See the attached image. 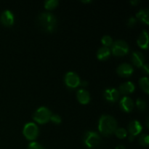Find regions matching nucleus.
Here are the masks:
<instances>
[{
	"label": "nucleus",
	"instance_id": "nucleus-2",
	"mask_svg": "<svg viewBox=\"0 0 149 149\" xmlns=\"http://www.w3.org/2000/svg\"><path fill=\"white\" fill-rule=\"evenodd\" d=\"M117 128L116 120L110 115H103L98 122V130L103 135H112Z\"/></svg>",
	"mask_w": 149,
	"mask_h": 149
},
{
	"label": "nucleus",
	"instance_id": "nucleus-32",
	"mask_svg": "<svg viewBox=\"0 0 149 149\" xmlns=\"http://www.w3.org/2000/svg\"><path fill=\"white\" fill-rule=\"evenodd\" d=\"M82 2H84V3H89V2H92V1H90V0H89V1H82Z\"/></svg>",
	"mask_w": 149,
	"mask_h": 149
},
{
	"label": "nucleus",
	"instance_id": "nucleus-6",
	"mask_svg": "<svg viewBox=\"0 0 149 149\" xmlns=\"http://www.w3.org/2000/svg\"><path fill=\"white\" fill-rule=\"evenodd\" d=\"M23 135L29 141H33L39 135V128L37 125L33 122L27 123L23 127Z\"/></svg>",
	"mask_w": 149,
	"mask_h": 149
},
{
	"label": "nucleus",
	"instance_id": "nucleus-20",
	"mask_svg": "<svg viewBox=\"0 0 149 149\" xmlns=\"http://www.w3.org/2000/svg\"><path fill=\"white\" fill-rule=\"evenodd\" d=\"M58 0H47L45 1V7L47 10H53L58 5Z\"/></svg>",
	"mask_w": 149,
	"mask_h": 149
},
{
	"label": "nucleus",
	"instance_id": "nucleus-5",
	"mask_svg": "<svg viewBox=\"0 0 149 149\" xmlns=\"http://www.w3.org/2000/svg\"><path fill=\"white\" fill-rule=\"evenodd\" d=\"M100 143V137L97 132L88 131L85 133L84 137V143L87 147L93 148L97 146Z\"/></svg>",
	"mask_w": 149,
	"mask_h": 149
},
{
	"label": "nucleus",
	"instance_id": "nucleus-8",
	"mask_svg": "<svg viewBox=\"0 0 149 149\" xmlns=\"http://www.w3.org/2000/svg\"><path fill=\"white\" fill-rule=\"evenodd\" d=\"M0 20H1V23L6 26H11L13 25L15 21L14 15L12 13L10 10H4L2 12L0 17Z\"/></svg>",
	"mask_w": 149,
	"mask_h": 149
},
{
	"label": "nucleus",
	"instance_id": "nucleus-12",
	"mask_svg": "<svg viewBox=\"0 0 149 149\" xmlns=\"http://www.w3.org/2000/svg\"><path fill=\"white\" fill-rule=\"evenodd\" d=\"M120 108L125 112H130L134 108V102L130 97L125 96L120 100Z\"/></svg>",
	"mask_w": 149,
	"mask_h": 149
},
{
	"label": "nucleus",
	"instance_id": "nucleus-11",
	"mask_svg": "<svg viewBox=\"0 0 149 149\" xmlns=\"http://www.w3.org/2000/svg\"><path fill=\"white\" fill-rule=\"evenodd\" d=\"M142 129V125L137 120L131 121L128 125V130H129L130 134L134 137L141 133Z\"/></svg>",
	"mask_w": 149,
	"mask_h": 149
},
{
	"label": "nucleus",
	"instance_id": "nucleus-1",
	"mask_svg": "<svg viewBox=\"0 0 149 149\" xmlns=\"http://www.w3.org/2000/svg\"><path fill=\"white\" fill-rule=\"evenodd\" d=\"M37 23L41 29L52 33L57 28V19L52 13L44 12L37 17Z\"/></svg>",
	"mask_w": 149,
	"mask_h": 149
},
{
	"label": "nucleus",
	"instance_id": "nucleus-29",
	"mask_svg": "<svg viewBox=\"0 0 149 149\" xmlns=\"http://www.w3.org/2000/svg\"><path fill=\"white\" fill-rule=\"evenodd\" d=\"M130 3L132 4H133V5H135V4L139 3V1H138V0H132V1H130Z\"/></svg>",
	"mask_w": 149,
	"mask_h": 149
},
{
	"label": "nucleus",
	"instance_id": "nucleus-10",
	"mask_svg": "<svg viewBox=\"0 0 149 149\" xmlns=\"http://www.w3.org/2000/svg\"><path fill=\"white\" fill-rule=\"evenodd\" d=\"M133 71V67L129 63H122L116 68V72L122 77H130Z\"/></svg>",
	"mask_w": 149,
	"mask_h": 149
},
{
	"label": "nucleus",
	"instance_id": "nucleus-30",
	"mask_svg": "<svg viewBox=\"0 0 149 149\" xmlns=\"http://www.w3.org/2000/svg\"><path fill=\"white\" fill-rule=\"evenodd\" d=\"M116 149H126L123 145H119L116 147Z\"/></svg>",
	"mask_w": 149,
	"mask_h": 149
},
{
	"label": "nucleus",
	"instance_id": "nucleus-31",
	"mask_svg": "<svg viewBox=\"0 0 149 149\" xmlns=\"http://www.w3.org/2000/svg\"><path fill=\"white\" fill-rule=\"evenodd\" d=\"M134 138H135V137L134 136H132V135H130V137H129V140H130V141H132L134 140Z\"/></svg>",
	"mask_w": 149,
	"mask_h": 149
},
{
	"label": "nucleus",
	"instance_id": "nucleus-19",
	"mask_svg": "<svg viewBox=\"0 0 149 149\" xmlns=\"http://www.w3.org/2000/svg\"><path fill=\"white\" fill-rule=\"evenodd\" d=\"M139 85L141 88L146 93L148 94L149 93V84H148V77H142L139 80Z\"/></svg>",
	"mask_w": 149,
	"mask_h": 149
},
{
	"label": "nucleus",
	"instance_id": "nucleus-3",
	"mask_svg": "<svg viewBox=\"0 0 149 149\" xmlns=\"http://www.w3.org/2000/svg\"><path fill=\"white\" fill-rule=\"evenodd\" d=\"M51 115L52 113L50 111L47 107L42 106V107L39 108L35 111L33 118L35 122H38L39 124H45L50 120Z\"/></svg>",
	"mask_w": 149,
	"mask_h": 149
},
{
	"label": "nucleus",
	"instance_id": "nucleus-13",
	"mask_svg": "<svg viewBox=\"0 0 149 149\" xmlns=\"http://www.w3.org/2000/svg\"><path fill=\"white\" fill-rule=\"evenodd\" d=\"M144 55L141 52H133L131 55V61L137 67H142L144 64Z\"/></svg>",
	"mask_w": 149,
	"mask_h": 149
},
{
	"label": "nucleus",
	"instance_id": "nucleus-18",
	"mask_svg": "<svg viewBox=\"0 0 149 149\" xmlns=\"http://www.w3.org/2000/svg\"><path fill=\"white\" fill-rule=\"evenodd\" d=\"M111 55V49L107 47H102L99 48L97 52V57L99 60L104 61L108 59Z\"/></svg>",
	"mask_w": 149,
	"mask_h": 149
},
{
	"label": "nucleus",
	"instance_id": "nucleus-21",
	"mask_svg": "<svg viewBox=\"0 0 149 149\" xmlns=\"http://www.w3.org/2000/svg\"><path fill=\"white\" fill-rule=\"evenodd\" d=\"M115 135H116V137L120 139H123V138H126L127 135V132L125 128H116V130H115Z\"/></svg>",
	"mask_w": 149,
	"mask_h": 149
},
{
	"label": "nucleus",
	"instance_id": "nucleus-7",
	"mask_svg": "<svg viewBox=\"0 0 149 149\" xmlns=\"http://www.w3.org/2000/svg\"><path fill=\"white\" fill-rule=\"evenodd\" d=\"M65 83L68 87L71 88H75L81 84L79 77L75 72L70 71L65 76Z\"/></svg>",
	"mask_w": 149,
	"mask_h": 149
},
{
	"label": "nucleus",
	"instance_id": "nucleus-14",
	"mask_svg": "<svg viewBox=\"0 0 149 149\" xmlns=\"http://www.w3.org/2000/svg\"><path fill=\"white\" fill-rule=\"evenodd\" d=\"M77 99L81 104H87L90 100V95L88 91L84 89H80L77 91Z\"/></svg>",
	"mask_w": 149,
	"mask_h": 149
},
{
	"label": "nucleus",
	"instance_id": "nucleus-24",
	"mask_svg": "<svg viewBox=\"0 0 149 149\" xmlns=\"http://www.w3.org/2000/svg\"><path fill=\"white\" fill-rule=\"evenodd\" d=\"M136 106L140 111H144L146 109L147 105L143 100H142L141 98H138L136 100Z\"/></svg>",
	"mask_w": 149,
	"mask_h": 149
},
{
	"label": "nucleus",
	"instance_id": "nucleus-17",
	"mask_svg": "<svg viewBox=\"0 0 149 149\" xmlns=\"http://www.w3.org/2000/svg\"><path fill=\"white\" fill-rule=\"evenodd\" d=\"M136 17L143 23L148 25L149 23V10L148 9H141L136 14Z\"/></svg>",
	"mask_w": 149,
	"mask_h": 149
},
{
	"label": "nucleus",
	"instance_id": "nucleus-23",
	"mask_svg": "<svg viewBox=\"0 0 149 149\" xmlns=\"http://www.w3.org/2000/svg\"><path fill=\"white\" fill-rule=\"evenodd\" d=\"M139 143L143 146H148L149 143V136L146 134H143L139 138Z\"/></svg>",
	"mask_w": 149,
	"mask_h": 149
},
{
	"label": "nucleus",
	"instance_id": "nucleus-16",
	"mask_svg": "<svg viewBox=\"0 0 149 149\" xmlns=\"http://www.w3.org/2000/svg\"><path fill=\"white\" fill-rule=\"evenodd\" d=\"M135 84L132 81H126L119 86V91L122 94H130L135 90Z\"/></svg>",
	"mask_w": 149,
	"mask_h": 149
},
{
	"label": "nucleus",
	"instance_id": "nucleus-4",
	"mask_svg": "<svg viewBox=\"0 0 149 149\" xmlns=\"http://www.w3.org/2000/svg\"><path fill=\"white\" fill-rule=\"evenodd\" d=\"M111 51L116 56H123L129 52V45L124 40H116L112 44Z\"/></svg>",
	"mask_w": 149,
	"mask_h": 149
},
{
	"label": "nucleus",
	"instance_id": "nucleus-22",
	"mask_svg": "<svg viewBox=\"0 0 149 149\" xmlns=\"http://www.w3.org/2000/svg\"><path fill=\"white\" fill-rule=\"evenodd\" d=\"M101 42L105 45V47H109L111 46L112 44H113V39L109 35H105L102 37L101 39Z\"/></svg>",
	"mask_w": 149,
	"mask_h": 149
},
{
	"label": "nucleus",
	"instance_id": "nucleus-28",
	"mask_svg": "<svg viewBox=\"0 0 149 149\" xmlns=\"http://www.w3.org/2000/svg\"><path fill=\"white\" fill-rule=\"evenodd\" d=\"M142 70L143 72L146 74H149V69H148V64H143V65L142 66Z\"/></svg>",
	"mask_w": 149,
	"mask_h": 149
},
{
	"label": "nucleus",
	"instance_id": "nucleus-25",
	"mask_svg": "<svg viewBox=\"0 0 149 149\" xmlns=\"http://www.w3.org/2000/svg\"><path fill=\"white\" fill-rule=\"evenodd\" d=\"M50 120L53 122L54 124H56V125H58V124H61V117L58 114H52L50 117Z\"/></svg>",
	"mask_w": 149,
	"mask_h": 149
},
{
	"label": "nucleus",
	"instance_id": "nucleus-15",
	"mask_svg": "<svg viewBox=\"0 0 149 149\" xmlns=\"http://www.w3.org/2000/svg\"><path fill=\"white\" fill-rule=\"evenodd\" d=\"M138 46L142 49H147L148 45V33L147 31H143L142 33L139 35L137 40Z\"/></svg>",
	"mask_w": 149,
	"mask_h": 149
},
{
	"label": "nucleus",
	"instance_id": "nucleus-27",
	"mask_svg": "<svg viewBox=\"0 0 149 149\" xmlns=\"http://www.w3.org/2000/svg\"><path fill=\"white\" fill-rule=\"evenodd\" d=\"M136 18L134 17H130L129 19L127 20V25L128 26H130V27H132V26H134L135 25V23H136Z\"/></svg>",
	"mask_w": 149,
	"mask_h": 149
},
{
	"label": "nucleus",
	"instance_id": "nucleus-9",
	"mask_svg": "<svg viewBox=\"0 0 149 149\" xmlns=\"http://www.w3.org/2000/svg\"><path fill=\"white\" fill-rule=\"evenodd\" d=\"M103 95L107 101L110 103H114L119 99V92L116 89L109 88L105 90Z\"/></svg>",
	"mask_w": 149,
	"mask_h": 149
},
{
	"label": "nucleus",
	"instance_id": "nucleus-26",
	"mask_svg": "<svg viewBox=\"0 0 149 149\" xmlns=\"http://www.w3.org/2000/svg\"><path fill=\"white\" fill-rule=\"evenodd\" d=\"M28 149H45L42 147L41 144H39L37 142H31L29 143V146H28Z\"/></svg>",
	"mask_w": 149,
	"mask_h": 149
}]
</instances>
